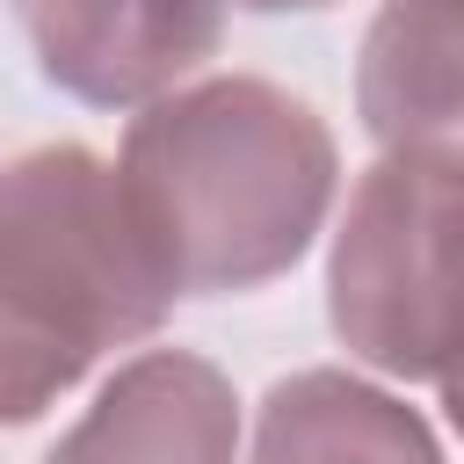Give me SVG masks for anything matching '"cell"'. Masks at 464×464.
<instances>
[{
	"label": "cell",
	"instance_id": "7a4b0ae2",
	"mask_svg": "<svg viewBox=\"0 0 464 464\" xmlns=\"http://www.w3.org/2000/svg\"><path fill=\"white\" fill-rule=\"evenodd\" d=\"M160 276L116 167L94 145H29L0 167V428L44 420L102 355L167 326Z\"/></svg>",
	"mask_w": 464,
	"mask_h": 464
},
{
	"label": "cell",
	"instance_id": "6da1fadb",
	"mask_svg": "<svg viewBox=\"0 0 464 464\" xmlns=\"http://www.w3.org/2000/svg\"><path fill=\"white\" fill-rule=\"evenodd\" d=\"M116 181L174 297H239L304 261L334 210L341 152L304 94L210 72L130 116Z\"/></svg>",
	"mask_w": 464,
	"mask_h": 464
},
{
	"label": "cell",
	"instance_id": "ba28073f",
	"mask_svg": "<svg viewBox=\"0 0 464 464\" xmlns=\"http://www.w3.org/2000/svg\"><path fill=\"white\" fill-rule=\"evenodd\" d=\"M435 384H442V413H450V428H457V442H464V355H457Z\"/></svg>",
	"mask_w": 464,
	"mask_h": 464
},
{
	"label": "cell",
	"instance_id": "52a82bcc",
	"mask_svg": "<svg viewBox=\"0 0 464 464\" xmlns=\"http://www.w3.org/2000/svg\"><path fill=\"white\" fill-rule=\"evenodd\" d=\"M246 464H442V442L384 384L312 362L268 384Z\"/></svg>",
	"mask_w": 464,
	"mask_h": 464
},
{
	"label": "cell",
	"instance_id": "5b68a950",
	"mask_svg": "<svg viewBox=\"0 0 464 464\" xmlns=\"http://www.w3.org/2000/svg\"><path fill=\"white\" fill-rule=\"evenodd\" d=\"M239 399L232 377L196 348L130 355L94 406L51 442L44 464H232Z\"/></svg>",
	"mask_w": 464,
	"mask_h": 464
},
{
	"label": "cell",
	"instance_id": "8992f818",
	"mask_svg": "<svg viewBox=\"0 0 464 464\" xmlns=\"http://www.w3.org/2000/svg\"><path fill=\"white\" fill-rule=\"evenodd\" d=\"M355 116L377 152L464 174V0H384L370 14Z\"/></svg>",
	"mask_w": 464,
	"mask_h": 464
},
{
	"label": "cell",
	"instance_id": "3957f363",
	"mask_svg": "<svg viewBox=\"0 0 464 464\" xmlns=\"http://www.w3.org/2000/svg\"><path fill=\"white\" fill-rule=\"evenodd\" d=\"M326 326L362 370L406 384H435L464 355V174L384 152L348 188Z\"/></svg>",
	"mask_w": 464,
	"mask_h": 464
},
{
	"label": "cell",
	"instance_id": "277c9868",
	"mask_svg": "<svg viewBox=\"0 0 464 464\" xmlns=\"http://www.w3.org/2000/svg\"><path fill=\"white\" fill-rule=\"evenodd\" d=\"M36 72L87 109H145L225 44L232 0H7Z\"/></svg>",
	"mask_w": 464,
	"mask_h": 464
},
{
	"label": "cell",
	"instance_id": "9c48e42d",
	"mask_svg": "<svg viewBox=\"0 0 464 464\" xmlns=\"http://www.w3.org/2000/svg\"><path fill=\"white\" fill-rule=\"evenodd\" d=\"M239 7H254V14H290V7H334V0H239Z\"/></svg>",
	"mask_w": 464,
	"mask_h": 464
}]
</instances>
